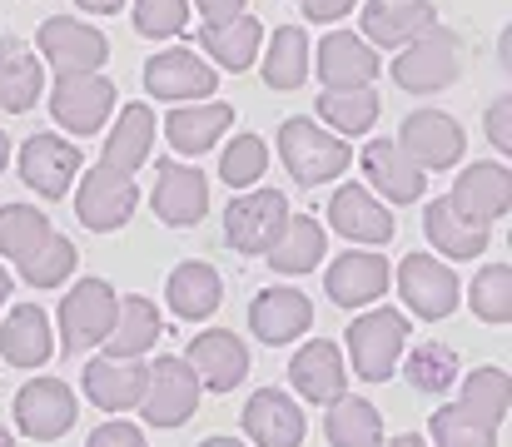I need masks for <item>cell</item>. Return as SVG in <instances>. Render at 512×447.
Listing matches in <instances>:
<instances>
[{
  "label": "cell",
  "instance_id": "obj_1",
  "mask_svg": "<svg viewBox=\"0 0 512 447\" xmlns=\"http://www.w3.org/2000/svg\"><path fill=\"white\" fill-rule=\"evenodd\" d=\"M463 75V35L448 25H428L418 30L408 45H398L393 55V85L408 95H438Z\"/></svg>",
  "mask_w": 512,
  "mask_h": 447
},
{
  "label": "cell",
  "instance_id": "obj_2",
  "mask_svg": "<svg viewBox=\"0 0 512 447\" xmlns=\"http://www.w3.org/2000/svg\"><path fill=\"white\" fill-rule=\"evenodd\" d=\"M408 313L403 308H358V318L348 323L343 333V348H348V363L363 383H388L393 368L403 363V348H408Z\"/></svg>",
  "mask_w": 512,
  "mask_h": 447
},
{
  "label": "cell",
  "instance_id": "obj_3",
  "mask_svg": "<svg viewBox=\"0 0 512 447\" xmlns=\"http://www.w3.org/2000/svg\"><path fill=\"white\" fill-rule=\"evenodd\" d=\"M279 159L304 189H314V184H334L339 174H348L353 145L334 130H324L314 115H294L279 125Z\"/></svg>",
  "mask_w": 512,
  "mask_h": 447
},
{
  "label": "cell",
  "instance_id": "obj_4",
  "mask_svg": "<svg viewBox=\"0 0 512 447\" xmlns=\"http://www.w3.org/2000/svg\"><path fill=\"white\" fill-rule=\"evenodd\" d=\"M50 95V115L65 135H100L105 120L115 115V80H105L100 70H75V75H55L45 85Z\"/></svg>",
  "mask_w": 512,
  "mask_h": 447
},
{
  "label": "cell",
  "instance_id": "obj_5",
  "mask_svg": "<svg viewBox=\"0 0 512 447\" xmlns=\"http://www.w3.org/2000/svg\"><path fill=\"white\" fill-rule=\"evenodd\" d=\"M115 308L120 294L105 284V279H75V289L60 298L55 308V323H60V353H90L110 338L115 328Z\"/></svg>",
  "mask_w": 512,
  "mask_h": 447
},
{
  "label": "cell",
  "instance_id": "obj_6",
  "mask_svg": "<svg viewBox=\"0 0 512 447\" xmlns=\"http://www.w3.org/2000/svg\"><path fill=\"white\" fill-rule=\"evenodd\" d=\"M140 209V184L135 174L125 169H110V164H95V169H80V189H75V219L90 229V234H115L135 219Z\"/></svg>",
  "mask_w": 512,
  "mask_h": 447
},
{
  "label": "cell",
  "instance_id": "obj_7",
  "mask_svg": "<svg viewBox=\"0 0 512 447\" xmlns=\"http://www.w3.org/2000/svg\"><path fill=\"white\" fill-rule=\"evenodd\" d=\"M289 199L279 189H239L224 209V239L234 254H269V244L284 234L289 224Z\"/></svg>",
  "mask_w": 512,
  "mask_h": 447
},
{
  "label": "cell",
  "instance_id": "obj_8",
  "mask_svg": "<svg viewBox=\"0 0 512 447\" xmlns=\"http://www.w3.org/2000/svg\"><path fill=\"white\" fill-rule=\"evenodd\" d=\"M35 55L55 70V75H75V70H105L110 60V40L100 25L80 20V15H50L35 30Z\"/></svg>",
  "mask_w": 512,
  "mask_h": 447
},
{
  "label": "cell",
  "instance_id": "obj_9",
  "mask_svg": "<svg viewBox=\"0 0 512 447\" xmlns=\"http://www.w3.org/2000/svg\"><path fill=\"white\" fill-rule=\"evenodd\" d=\"M199 378L184 358L160 353L150 363V378H145V398H140V413L150 428H184L194 413H199Z\"/></svg>",
  "mask_w": 512,
  "mask_h": 447
},
{
  "label": "cell",
  "instance_id": "obj_10",
  "mask_svg": "<svg viewBox=\"0 0 512 447\" xmlns=\"http://www.w3.org/2000/svg\"><path fill=\"white\" fill-rule=\"evenodd\" d=\"M214 90H219V70L204 55H194L189 45H170V50L145 60V95H155L165 105L209 100Z\"/></svg>",
  "mask_w": 512,
  "mask_h": 447
},
{
  "label": "cell",
  "instance_id": "obj_11",
  "mask_svg": "<svg viewBox=\"0 0 512 447\" xmlns=\"http://www.w3.org/2000/svg\"><path fill=\"white\" fill-rule=\"evenodd\" d=\"M15 164H20V179L40 199H65L75 174L85 169V154H80V140H65V135H25V145L15 149Z\"/></svg>",
  "mask_w": 512,
  "mask_h": 447
},
{
  "label": "cell",
  "instance_id": "obj_12",
  "mask_svg": "<svg viewBox=\"0 0 512 447\" xmlns=\"http://www.w3.org/2000/svg\"><path fill=\"white\" fill-rule=\"evenodd\" d=\"M398 145H403V154H408L423 174H443V169L463 164L468 135H463V125H458L448 110H413V115L403 120V130H398Z\"/></svg>",
  "mask_w": 512,
  "mask_h": 447
},
{
  "label": "cell",
  "instance_id": "obj_13",
  "mask_svg": "<svg viewBox=\"0 0 512 447\" xmlns=\"http://www.w3.org/2000/svg\"><path fill=\"white\" fill-rule=\"evenodd\" d=\"M329 229L358 249H383L398 234V214L368 184H339L329 199Z\"/></svg>",
  "mask_w": 512,
  "mask_h": 447
},
{
  "label": "cell",
  "instance_id": "obj_14",
  "mask_svg": "<svg viewBox=\"0 0 512 447\" xmlns=\"http://www.w3.org/2000/svg\"><path fill=\"white\" fill-rule=\"evenodd\" d=\"M398 298H403L408 313L438 323V318H448V313L463 303V284H458V274H453L443 259H433V254H408V259L398 264Z\"/></svg>",
  "mask_w": 512,
  "mask_h": 447
},
{
  "label": "cell",
  "instance_id": "obj_15",
  "mask_svg": "<svg viewBox=\"0 0 512 447\" xmlns=\"http://www.w3.org/2000/svg\"><path fill=\"white\" fill-rule=\"evenodd\" d=\"M358 169H363V184H368L388 209H398V204H418V199H423V189H428V174L403 154L398 140H383V135L363 145Z\"/></svg>",
  "mask_w": 512,
  "mask_h": 447
},
{
  "label": "cell",
  "instance_id": "obj_16",
  "mask_svg": "<svg viewBox=\"0 0 512 447\" xmlns=\"http://www.w3.org/2000/svg\"><path fill=\"white\" fill-rule=\"evenodd\" d=\"M448 204H453L468 224L493 229L512 209V169H503L498 159H473V164H463V174L453 179Z\"/></svg>",
  "mask_w": 512,
  "mask_h": 447
},
{
  "label": "cell",
  "instance_id": "obj_17",
  "mask_svg": "<svg viewBox=\"0 0 512 447\" xmlns=\"http://www.w3.org/2000/svg\"><path fill=\"white\" fill-rule=\"evenodd\" d=\"M184 363L194 368L199 388H209V393H234L249 378V348H244V338L234 328L194 333L189 348H184Z\"/></svg>",
  "mask_w": 512,
  "mask_h": 447
},
{
  "label": "cell",
  "instance_id": "obj_18",
  "mask_svg": "<svg viewBox=\"0 0 512 447\" xmlns=\"http://www.w3.org/2000/svg\"><path fill=\"white\" fill-rule=\"evenodd\" d=\"M15 428L35 443H55L75 428V393L60 378H30L15 393Z\"/></svg>",
  "mask_w": 512,
  "mask_h": 447
},
{
  "label": "cell",
  "instance_id": "obj_19",
  "mask_svg": "<svg viewBox=\"0 0 512 447\" xmlns=\"http://www.w3.org/2000/svg\"><path fill=\"white\" fill-rule=\"evenodd\" d=\"M309 65L319 70L324 90H353V85H373L383 60L378 50L358 35V30H329L314 50H309Z\"/></svg>",
  "mask_w": 512,
  "mask_h": 447
},
{
  "label": "cell",
  "instance_id": "obj_20",
  "mask_svg": "<svg viewBox=\"0 0 512 447\" xmlns=\"http://www.w3.org/2000/svg\"><path fill=\"white\" fill-rule=\"evenodd\" d=\"M388 284H393V264L383 254H373V249H358V254L348 249L324 274V294L334 298L339 308H348V313L373 308L378 298L388 294Z\"/></svg>",
  "mask_w": 512,
  "mask_h": 447
},
{
  "label": "cell",
  "instance_id": "obj_21",
  "mask_svg": "<svg viewBox=\"0 0 512 447\" xmlns=\"http://www.w3.org/2000/svg\"><path fill=\"white\" fill-rule=\"evenodd\" d=\"M150 204H155V214L170 229H194L209 214V179L194 164L160 159L155 164V194H150Z\"/></svg>",
  "mask_w": 512,
  "mask_h": 447
},
{
  "label": "cell",
  "instance_id": "obj_22",
  "mask_svg": "<svg viewBox=\"0 0 512 447\" xmlns=\"http://www.w3.org/2000/svg\"><path fill=\"white\" fill-rule=\"evenodd\" d=\"M145 378H150V363H145V358H110V353L90 358L85 373H80L85 398H90L100 413H130V408H140Z\"/></svg>",
  "mask_w": 512,
  "mask_h": 447
},
{
  "label": "cell",
  "instance_id": "obj_23",
  "mask_svg": "<svg viewBox=\"0 0 512 447\" xmlns=\"http://www.w3.org/2000/svg\"><path fill=\"white\" fill-rule=\"evenodd\" d=\"M309 328H314V303L299 289L274 284V289L254 294V303H249V333L269 348H284V343L304 338Z\"/></svg>",
  "mask_w": 512,
  "mask_h": 447
},
{
  "label": "cell",
  "instance_id": "obj_24",
  "mask_svg": "<svg viewBox=\"0 0 512 447\" xmlns=\"http://www.w3.org/2000/svg\"><path fill=\"white\" fill-rule=\"evenodd\" d=\"M289 383L304 403H334L339 393H348V363L343 348L329 338H309L294 358H289Z\"/></svg>",
  "mask_w": 512,
  "mask_h": 447
},
{
  "label": "cell",
  "instance_id": "obj_25",
  "mask_svg": "<svg viewBox=\"0 0 512 447\" xmlns=\"http://www.w3.org/2000/svg\"><path fill=\"white\" fill-rule=\"evenodd\" d=\"M229 130H234V110H229L224 100H189V105H174L170 120H165V140H170V149L184 154V159L209 154Z\"/></svg>",
  "mask_w": 512,
  "mask_h": 447
},
{
  "label": "cell",
  "instance_id": "obj_26",
  "mask_svg": "<svg viewBox=\"0 0 512 447\" xmlns=\"http://www.w3.org/2000/svg\"><path fill=\"white\" fill-rule=\"evenodd\" d=\"M0 358L10 368H45L55 358V328L40 303H15L0 323Z\"/></svg>",
  "mask_w": 512,
  "mask_h": 447
},
{
  "label": "cell",
  "instance_id": "obj_27",
  "mask_svg": "<svg viewBox=\"0 0 512 447\" xmlns=\"http://www.w3.org/2000/svg\"><path fill=\"white\" fill-rule=\"evenodd\" d=\"M438 20V10H433V0H368L363 10H358V35L373 45V50H398V45H408L418 30H428Z\"/></svg>",
  "mask_w": 512,
  "mask_h": 447
},
{
  "label": "cell",
  "instance_id": "obj_28",
  "mask_svg": "<svg viewBox=\"0 0 512 447\" xmlns=\"http://www.w3.org/2000/svg\"><path fill=\"white\" fill-rule=\"evenodd\" d=\"M304 413L289 393L279 388H259L249 403H244V433L254 447H299L304 443Z\"/></svg>",
  "mask_w": 512,
  "mask_h": 447
},
{
  "label": "cell",
  "instance_id": "obj_29",
  "mask_svg": "<svg viewBox=\"0 0 512 447\" xmlns=\"http://www.w3.org/2000/svg\"><path fill=\"white\" fill-rule=\"evenodd\" d=\"M259 50H264V25L254 15H234V20H219V25H204L199 30V55H209L229 75L254 70L259 65Z\"/></svg>",
  "mask_w": 512,
  "mask_h": 447
},
{
  "label": "cell",
  "instance_id": "obj_30",
  "mask_svg": "<svg viewBox=\"0 0 512 447\" xmlns=\"http://www.w3.org/2000/svg\"><path fill=\"white\" fill-rule=\"evenodd\" d=\"M309 30L304 25H279L274 35H264V50H259V75L269 90L279 95H294L304 90L309 80Z\"/></svg>",
  "mask_w": 512,
  "mask_h": 447
},
{
  "label": "cell",
  "instance_id": "obj_31",
  "mask_svg": "<svg viewBox=\"0 0 512 447\" xmlns=\"http://www.w3.org/2000/svg\"><path fill=\"white\" fill-rule=\"evenodd\" d=\"M150 149H155V110H150L145 100L120 105V115H115V125H110L105 145H100V164L135 174V169L150 159Z\"/></svg>",
  "mask_w": 512,
  "mask_h": 447
},
{
  "label": "cell",
  "instance_id": "obj_32",
  "mask_svg": "<svg viewBox=\"0 0 512 447\" xmlns=\"http://www.w3.org/2000/svg\"><path fill=\"white\" fill-rule=\"evenodd\" d=\"M324 254H329V229H324L314 214H289L284 234L269 244L264 259L274 264V274L299 279V274H314V269L324 264Z\"/></svg>",
  "mask_w": 512,
  "mask_h": 447
},
{
  "label": "cell",
  "instance_id": "obj_33",
  "mask_svg": "<svg viewBox=\"0 0 512 447\" xmlns=\"http://www.w3.org/2000/svg\"><path fill=\"white\" fill-rule=\"evenodd\" d=\"M165 303H170L174 318H184V323L209 318V313L224 303V279H219V269L204 264V259H184V264L170 274V284H165Z\"/></svg>",
  "mask_w": 512,
  "mask_h": 447
},
{
  "label": "cell",
  "instance_id": "obj_34",
  "mask_svg": "<svg viewBox=\"0 0 512 447\" xmlns=\"http://www.w3.org/2000/svg\"><path fill=\"white\" fill-rule=\"evenodd\" d=\"M40 95H45V60L25 40H5L0 45V110L25 115L35 110Z\"/></svg>",
  "mask_w": 512,
  "mask_h": 447
},
{
  "label": "cell",
  "instance_id": "obj_35",
  "mask_svg": "<svg viewBox=\"0 0 512 447\" xmlns=\"http://www.w3.org/2000/svg\"><path fill=\"white\" fill-rule=\"evenodd\" d=\"M160 333H165L160 308L145 294H125L120 308H115V328H110V338H105V353H110V358H145V353L160 343Z\"/></svg>",
  "mask_w": 512,
  "mask_h": 447
},
{
  "label": "cell",
  "instance_id": "obj_36",
  "mask_svg": "<svg viewBox=\"0 0 512 447\" xmlns=\"http://www.w3.org/2000/svg\"><path fill=\"white\" fill-rule=\"evenodd\" d=\"M423 234H428L433 254H443V259H478V254H488V229L468 224L448 199H433L423 209Z\"/></svg>",
  "mask_w": 512,
  "mask_h": 447
},
{
  "label": "cell",
  "instance_id": "obj_37",
  "mask_svg": "<svg viewBox=\"0 0 512 447\" xmlns=\"http://www.w3.org/2000/svg\"><path fill=\"white\" fill-rule=\"evenodd\" d=\"M324 438L329 447H378L383 443V418L368 398H348L339 393L334 403H324Z\"/></svg>",
  "mask_w": 512,
  "mask_h": 447
},
{
  "label": "cell",
  "instance_id": "obj_38",
  "mask_svg": "<svg viewBox=\"0 0 512 447\" xmlns=\"http://www.w3.org/2000/svg\"><path fill=\"white\" fill-rule=\"evenodd\" d=\"M378 95L373 85H353V90H324L319 95V125L334 135H368L378 125Z\"/></svg>",
  "mask_w": 512,
  "mask_h": 447
},
{
  "label": "cell",
  "instance_id": "obj_39",
  "mask_svg": "<svg viewBox=\"0 0 512 447\" xmlns=\"http://www.w3.org/2000/svg\"><path fill=\"white\" fill-rule=\"evenodd\" d=\"M75 259H80V249H75L65 234H50L45 244H35L30 254H20L15 269H20V279H25L30 289H60V284H70Z\"/></svg>",
  "mask_w": 512,
  "mask_h": 447
},
{
  "label": "cell",
  "instance_id": "obj_40",
  "mask_svg": "<svg viewBox=\"0 0 512 447\" xmlns=\"http://www.w3.org/2000/svg\"><path fill=\"white\" fill-rule=\"evenodd\" d=\"M458 383H463V398H458V403H463L468 413H478V418H483V423H493V428L508 418L512 378L503 373V368H473V373H463Z\"/></svg>",
  "mask_w": 512,
  "mask_h": 447
},
{
  "label": "cell",
  "instance_id": "obj_41",
  "mask_svg": "<svg viewBox=\"0 0 512 447\" xmlns=\"http://www.w3.org/2000/svg\"><path fill=\"white\" fill-rule=\"evenodd\" d=\"M403 373H408V383H413L418 393L443 398V393L463 378V363H458V353H453L448 343H423V348H413V353H408Z\"/></svg>",
  "mask_w": 512,
  "mask_h": 447
},
{
  "label": "cell",
  "instance_id": "obj_42",
  "mask_svg": "<svg viewBox=\"0 0 512 447\" xmlns=\"http://www.w3.org/2000/svg\"><path fill=\"white\" fill-rule=\"evenodd\" d=\"M50 234H55V224H50L45 209H35V204H5V209H0V254H5V259L30 254V249L45 244Z\"/></svg>",
  "mask_w": 512,
  "mask_h": 447
},
{
  "label": "cell",
  "instance_id": "obj_43",
  "mask_svg": "<svg viewBox=\"0 0 512 447\" xmlns=\"http://www.w3.org/2000/svg\"><path fill=\"white\" fill-rule=\"evenodd\" d=\"M433 447H498V428L463 403H443L433 413Z\"/></svg>",
  "mask_w": 512,
  "mask_h": 447
},
{
  "label": "cell",
  "instance_id": "obj_44",
  "mask_svg": "<svg viewBox=\"0 0 512 447\" xmlns=\"http://www.w3.org/2000/svg\"><path fill=\"white\" fill-rule=\"evenodd\" d=\"M264 169H269V145H264V135H234L224 154H219V179L239 194V189H254L259 179H264Z\"/></svg>",
  "mask_w": 512,
  "mask_h": 447
},
{
  "label": "cell",
  "instance_id": "obj_45",
  "mask_svg": "<svg viewBox=\"0 0 512 447\" xmlns=\"http://www.w3.org/2000/svg\"><path fill=\"white\" fill-rule=\"evenodd\" d=\"M468 303L483 323H512V269L508 264H483L473 274Z\"/></svg>",
  "mask_w": 512,
  "mask_h": 447
},
{
  "label": "cell",
  "instance_id": "obj_46",
  "mask_svg": "<svg viewBox=\"0 0 512 447\" xmlns=\"http://www.w3.org/2000/svg\"><path fill=\"white\" fill-rule=\"evenodd\" d=\"M189 25V0H135V30L145 40H174Z\"/></svg>",
  "mask_w": 512,
  "mask_h": 447
},
{
  "label": "cell",
  "instance_id": "obj_47",
  "mask_svg": "<svg viewBox=\"0 0 512 447\" xmlns=\"http://www.w3.org/2000/svg\"><path fill=\"white\" fill-rule=\"evenodd\" d=\"M483 130H488V145L498 154H512V95H498L483 115Z\"/></svg>",
  "mask_w": 512,
  "mask_h": 447
},
{
  "label": "cell",
  "instance_id": "obj_48",
  "mask_svg": "<svg viewBox=\"0 0 512 447\" xmlns=\"http://www.w3.org/2000/svg\"><path fill=\"white\" fill-rule=\"evenodd\" d=\"M85 447H145V433H140L135 423L115 418V423H100V428L90 433V443Z\"/></svg>",
  "mask_w": 512,
  "mask_h": 447
},
{
  "label": "cell",
  "instance_id": "obj_49",
  "mask_svg": "<svg viewBox=\"0 0 512 447\" xmlns=\"http://www.w3.org/2000/svg\"><path fill=\"white\" fill-rule=\"evenodd\" d=\"M304 5V20H314V25H334L343 15H353V5L358 0H299Z\"/></svg>",
  "mask_w": 512,
  "mask_h": 447
},
{
  "label": "cell",
  "instance_id": "obj_50",
  "mask_svg": "<svg viewBox=\"0 0 512 447\" xmlns=\"http://www.w3.org/2000/svg\"><path fill=\"white\" fill-rule=\"evenodd\" d=\"M244 5H249V0H194V10H199V20H204V25L234 20V15H244Z\"/></svg>",
  "mask_w": 512,
  "mask_h": 447
},
{
  "label": "cell",
  "instance_id": "obj_51",
  "mask_svg": "<svg viewBox=\"0 0 512 447\" xmlns=\"http://www.w3.org/2000/svg\"><path fill=\"white\" fill-rule=\"evenodd\" d=\"M75 5H80V10H90V15H115L125 0H75Z\"/></svg>",
  "mask_w": 512,
  "mask_h": 447
},
{
  "label": "cell",
  "instance_id": "obj_52",
  "mask_svg": "<svg viewBox=\"0 0 512 447\" xmlns=\"http://www.w3.org/2000/svg\"><path fill=\"white\" fill-rule=\"evenodd\" d=\"M10 294H15V279H10V269H5V264H0V308H5V303H10Z\"/></svg>",
  "mask_w": 512,
  "mask_h": 447
},
{
  "label": "cell",
  "instance_id": "obj_53",
  "mask_svg": "<svg viewBox=\"0 0 512 447\" xmlns=\"http://www.w3.org/2000/svg\"><path fill=\"white\" fill-rule=\"evenodd\" d=\"M378 447H428L418 433H403V438H393V443H378Z\"/></svg>",
  "mask_w": 512,
  "mask_h": 447
},
{
  "label": "cell",
  "instance_id": "obj_54",
  "mask_svg": "<svg viewBox=\"0 0 512 447\" xmlns=\"http://www.w3.org/2000/svg\"><path fill=\"white\" fill-rule=\"evenodd\" d=\"M199 447H244V443H239V438H204Z\"/></svg>",
  "mask_w": 512,
  "mask_h": 447
},
{
  "label": "cell",
  "instance_id": "obj_55",
  "mask_svg": "<svg viewBox=\"0 0 512 447\" xmlns=\"http://www.w3.org/2000/svg\"><path fill=\"white\" fill-rule=\"evenodd\" d=\"M5 164H10V135L0 130V169H5Z\"/></svg>",
  "mask_w": 512,
  "mask_h": 447
},
{
  "label": "cell",
  "instance_id": "obj_56",
  "mask_svg": "<svg viewBox=\"0 0 512 447\" xmlns=\"http://www.w3.org/2000/svg\"><path fill=\"white\" fill-rule=\"evenodd\" d=\"M0 447H15V438H10V433H5V428H0Z\"/></svg>",
  "mask_w": 512,
  "mask_h": 447
}]
</instances>
